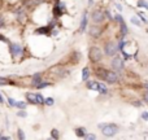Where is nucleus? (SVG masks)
Returning <instances> with one entry per match:
<instances>
[{"instance_id":"5701e85b","label":"nucleus","mask_w":148,"mask_h":140,"mask_svg":"<svg viewBox=\"0 0 148 140\" xmlns=\"http://www.w3.org/2000/svg\"><path fill=\"white\" fill-rule=\"evenodd\" d=\"M53 104H55L53 97H44V105H47V107H52Z\"/></svg>"},{"instance_id":"6e6552de","label":"nucleus","mask_w":148,"mask_h":140,"mask_svg":"<svg viewBox=\"0 0 148 140\" xmlns=\"http://www.w3.org/2000/svg\"><path fill=\"white\" fill-rule=\"evenodd\" d=\"M91 20L94 23H101L105 20V13L101 9H95L91 14Z\"/></svg>"},{"instance_id":"f3484780","label":"nucleus","mask_w":148,"mask_h":140,"mask_svg":"<svg viewBox=\"0 0 148 140\" xmlns=\"http://www.w3.org/2000/svg\"><path fill=\"white\" fill-rule=\"evenodd\" d=\"M16 18H17L20 22H23L26 20V12L23 10V8H20V9L16 10Z\"/></svg>"},{"instance_id":"423d86ee","label":"nucleus","mask_w":148,"mask_h":140,"mask_svg":"<svg viewBox=\"0 0 148 140\" xmlns=\"http://www.w3.org/2000/svg\"><path fill=\"white\" fill-rule=\"evenodd\" d=\"M112 68L114 70H117V71H123V69H125V64H123V59L121 56H117V55H114L113 56V59H112Z\"/></svg>"},{"instance_id":"a878e982","label":"nucleus","mask_w":148,"mask_h":140,"mask_svg":"<svg viewBox=\"0 0 148 140\" xmlns=\"http://www.w3.org/2000/svg\"><path fill=\"white\" fill-rule=\"evenodd\" d=\"M51 138L52 139H59L60 138V132L57 128H52L51 130Z\"/></svg>"},{"instance_id":"393cba45","label":"nucleus","mask_w":148,"mask_h":140,"mask_svg":"<svg viewBox=\"0 0 148 140\" xmlns=\"http://www.w3.org/2000/svg\"><path fill=\"white\" fill-rule=\"evenodd\" d=\"M49 86H51V83H49V82H43V81H42L40 83L35 87V88L36 89H42V88H46V87H49Z\"/></svg>"},{"instance_id":"2f4dec72","label":"nucleus","mask_w":148,"mask_h":140,"mask_svg":"<svg viewBox=\"0 0 148 140\" xmlns=\"http://www.w3.org/2000/svg\"><path fill=\"white\" fill-rule=\"evenodd\" d=\"M0 42H4V43H9V39L7 38V36H4L3 34H0Z\"/></svg>"},{"instance_id":"9d476101","label":"nucleus","mask_w":148,"mask_h":140,"mask_svg":"<svg viewBox=\"0 0 148 140\" xmlns=\"http://www.w3.org/2000/svg\"><path fill=\"white\" fill-rule=\"evenodd\" d=\"M51 31H52V27L49 25H46V26H39L34 30V34L35 35H46V36H51Z\"/></svg>"},{"instance_id":"ea45409f","label":"nucleus","mask_w":148,"mask_h":140,"mask_svg":"<svg viewBox=\"0 0 148 140\" xmlns=\"http://www.w3.org/2000/svg\"><path fill=\"white\" fill-rule=\"evenodd\" d=\"M116 7H117V9H118V10H122V7H121V4H117Z\"/></svg>"},{"instance_id":"b1692460","label":"nucleus","mask_w":148,"mask_h":140,"mask_svg":"<svg viewBox=\"0 0 148 140\" xmlns=\"http://www.w3.org/2000/svg\"><path fill=\"white\" fill-rule=\"evenodd\" d=\"M97 92H100L101 95L108 94V88H107V86H105V84H103V83H100V86H99V89H97Z\"/></svg>"},{"instance_id":"6ab92c4d","label":"nucleus","mask_w":148,"mask_h":140,"mask_svg":"<svg viewBox=\"0 0 148 140\" xmlns=\"http://www.w3.org/2000/svg\"><path fill=\"white\" fill-rule=\"evenodd\" d=\"M10 84H14L9 78L7 76H0V86H10Z\"/></svg>"},{"instance_id":"72a5a7b5","label":"nucleus","mask_w":148,"mask_h":140,"mask_svg":"<svg viewBox=\"0 0 148 140\" xmlns=\"http://www.w3.org/2000/svg\"><path fill=\"white\" fill-rule=\"evenodd\" d=\"M143 100H144V102H146V104H148V89L143 94Z\"/></svg>"},{"instance_id":"79ce46f5","label":"nucleus","mask_w":148,"mask_h":140,"mask_svg":"<svg viewBox=\"0 0 148 140\" xmlns=\"http://www.w3.org/2000/svg\"><path fill=\"white\" fill-rule=\"evenodd\" d=\"M144 87H146V88L148 89V83H146V84H144Z\"/></svg>"},{"instance_id":"4468645a","label":"nucleus","mask_w":148,"mask_h":140,"mask_svg":"<svg viewBox=\"0 0 148 140\" xmlns=\"http://www.w3.org/2000/svg\"><path fill=\"white\" fill-rule=\"evenodd\" d=\"M42 81H43V74H42V73H35L33 76H31L30 84H31L33 87H36Z\"/></svg>"},{"instance_id":"a19ab883","label":"nucleus","mask_w":148,"mask_h":140,"mask_svg":"<svg viewBox=\"0 0 148 140\" xmlns=\"http://www.w3.org/2000/svg\"><path fill=\"white\" fill-rule=\"evenodd\" d=\"M92 3H94V0H88V5H92Z\"/></svg>"},{"instance_id":"aec40b11","label":"nucleus","mask_w":148,"mask_h":140,"mask_svg":"<svg viewBox=\"0 0 148 140\" xmlns=\"http://www.w3.org/2000/svg\"><path fill=\"white\" fill-rule=\"evenodd\" d=\"M86 134H87V131L84 127H77L75 128V135L78 136V138H84Z\"/></svg>"},{"instance_id":"4be33fe9","label":"nucleus","mask_w":148,"mask_h":140,"mask_svg":"<svg viewBox=\"0 0 148 140\" xmlns=\"http://www.w3.org/2000/svg\"><path fill=\"white\" fill-rule=\"evenodd\" d=\"M26 107H27V102L25 101H16L14 104V108H17V109H26Z\"/></svg>"},{"instance_id":"f257e3e1","label":"nucleus","mask_w":148,"mask_h":140,"mask_svg":"<svg viewBox=\"0 0 148 140\" xmlns=\"http://www.w3.org/2000/svg\"><path fill=\"white\" fill-rule=\"evenodd\" d=\"M99 127L101 128V134L107 138H112L120 131V127L116 123H100Z\"/></svg>"},{"instance_id":"a211bd4d","label":"nucleus","mask_w":148,"mask_h":140,"mask_svg":"<svg viewBox=\"0 0 148 140\" xmlns=\"http://www.w3.org/2000/svg\"><path fill=\"white\" fill-rule=\"evenodd\" d=\"M87 29V12H83V16H82V21H81V29L79 30L83 33Z\"/></svg>"},{"instance_id":"c85d7f7f","label":"nucleus","mask_w":148,"mask_h":140,"mask_svg":"<svg viewBox=\"0 0 148 140\" xmlns=\"http://www.w3.org/2000/svg\"><path fill=\"white\" fill-rule=\"evenodd\" d=\"M7 102H8V105H9L10 108H14V104H16V100L13 99V97H10V96H8L7 97Z\"/></svg>"},{"instance_id":"2eb2a0df","label":"nucleus","mask_w":148,"mask_h":140,"mask_svg":"<svg viewBox=\"0 0 148 140\" xmlns=\"http://www.w3.org/2000/svg\"><path fill=\"white\" fill-rule=\"evenodd\" d=\"M107 70L108 69H105V68L97 66V68H95V70H94V75L96 76L97 79H104V75H105V73H107Z\"/></svg>"},{"instance_id":"bb28decb","label":"nucleus","mask_w":148,"mask_h":140,"mask_svg":"<svg viewBox=\"0 0 148 140\" xmlns=\"http://www.w3.org/2000/svg\"><path fill=\"white\" fill-rule=\"evenodd\" d=\"M136 5H138L139 8H144V9H148V3L146 1V0H138Z\"/></svg>"},{"instance_id":"9b49d317","label":"nucleus","mask_w":148,"mask_h":140,"mask_svg":"<svg viewBox=\"0 0 148 140\" xmlns=\"http://www.w3.org/2000/svg\"><path fill=\"white\" fill-rule=\"evenodd\" d=\"M46 0H23L22 1V7L26 9H31V8H35L38 5L43 4Z\"/></svg>"},{"instance_id":"58836bf2","label":"nucleus","mask_w":148,"mask_h":140,"mask_svg":"<svg viewBox=\"0 0 148 140\" xmlns=\"http://www.w3.org/2000/svg\"><path fill=\"white\" fill-rule=\"evenodd\" d=\"M4 97H3V95H1V92H0V104H4Z\"/></svg>"},{"instance_id":"c9c22d12","label":"nucleus","mask_w":148,"mask_h":140,"mask_svg":"<svg viewBox=\"0 0 148 140\" xmlns=\"http://www.w3.org/2000/svg\"><path fill=\"white\" fill-rule=\"evenodd\" d=\"M10 136L9 135H0V140H9Z\"/></svg>"},{"instance_id":"f8f14e48","label":"nucleus","mask_w":148,"mask_h":140,"mask_svg":"<svg viewBox=\"0 0 148 140\" xmlns=\"http://www.w3.org/2000/svg\"><path fill=\"white\" fill-rule=\"evenodd\" d=\"M88 34H90V35H91L94 39L100 38V35L103 34V27H100L99 23H97V26H96V25L91 26V27H90V30H88Z\"/></svg>"},{"instance_id":"20e7f679","label":"nucleus","mask_w":148,"mask_h":140,"mask_svg":"<svg viewBox=\"0 0 148 140\" xmlns=\"http://www.w3.org/2000/svg\"><path fill=\"white\" fill-rule=\"evenodd\" d=\"M117 51H118V46L116 42L108 40L104 43V53L108 57H113L114 55H117Z\"/></svg>"},{"instance_id":"412c9836","label":"nucleus","mask_w":148,"mask_h":140,"mask_svg":"<svg viewBox=\"0 0 148 140\" xmlns=\"http://www.w3.org/2000/svg\"><path fill=\"white\" fill-rule=\"evenodd\" d=\"M88 76H90V68L86 66L82 69V81L86 82L87 79H88Z\"/></svg>"},{"instance_id":"473e14b6","label":"nucleus","mask_w":148,"mask_h":140,"mask_svg":"<svg viewBox=\"0 0 148 140\" xmlns=\"http://www.w3.org/2000/svg\"><path fill=\"white\" fill-rule=\"evenodd\" d=\"M131 22H133L134 25H136V26H140V21H139L138 18H135V17L131 18Z\"/></svg>"},{"instance_id":"7c9ffc66","label":"nucleus","mask_w":148,"mask_h":140,"mask_svg":"<svg viewBox=\"0 0 148 140\" xmlns=\"http://www.w3.org/2000/svg\"><path fill=\"white\" fill-rule=\"evenodd\" d=\"M84 139H97V136L96 135H94V134H86V135H84Z\"/></svg>"},{"instance_id":"f704fd0d","label":"nucleus","mask_w":148,"mask_h":140,"mask_svg":"<svg viewBox=\"0 0 148 140\" xmlns=\"http://www.w3.org/2000/svg\"><path fill=\"white\" fill-rule=\"evenodd\" d=\"M142 118H143L144 121H148V112H143V113H142Z\"/></svg>"},{"instance_id":"7ed1b4c3","label":"nucleus","mask_w":148,"mask_h":140,"mask_svg":"<svg viewBox=\"0 0 148 140\" xmlns=\"http://www.w3.org/2000/svg\"><path fill=\"white\" fill-rule=\"evenodd\" d=\"M65 13H66V4L60 1V0H56L53 8H52V16H53V18L59 20V18H61Z\"/></svg>"},{"instance_id":"ddd939ff","label":"nucleus","mask_w":148,"mask_h":140,"mask_svg":"<svg viewBox=\"0 0 148 140\" xmlns=\"http://www.w3.org/2000/svg\"><path fill=\"white\" fill-rule=\"evenodd\" d=\"M25 99H26V102H27V104L39 105L38 97H36V92H26V94H25Z\"/></svg>"},{"instance_id":"4c0bfd02","label":"nucleus","mask_w":148,"mask_h":140,"mask_svg":"<svg viewBox=\"0 0 148 140\" xmlns=\"http://www.w3.org/2000/svg\"><path fill=\"white\" fill-rule=\"evenodd\" d=\"M138 16H139V17H140V20H142V21H143V22H147L146 17H144V16H143V14H142V13H139V14H138Z\"/></svg>"},{"instance_id":"e433bc0d","label":"nucleus","mask_w":148,"mask_h":140,"mask_svg":"<svg viewBox=\"0 0 148 140\" xmlns=\"http://www.w3.org/2000/svg\"><path fill=\"white\" fill-rule=\"evenodd\" d=\"M4 23H5V21H4V17L3 16H0V29L4 26Z\"/></svg>"},{"instance_id":"0eeeda50","label":"nucleus","mask_w":148,"mask_h":140,"mask_svg":"<svg viewBox=\"0 0 148 140\" xmlns=\"http://www.w3.org/2000/svg\"><path fill=\"white\" fill-rule=\"evenodd\" d=\"M103 81H104L105 83H108V84H114V83H117L118 82V75H117L116 71L107 70V73H105L104 79H103Z\"/></svg>"},{"instance_id":"cd10ccee","label":"nucleus","mask_w":148,"mask_h":140,"mask_svg":"<svg viewBox=\"0 0 148 140\" xmlns=\"http://www.w3.org/2000/svg\"><path fill=\"white\" fill-rule=\"evenodd\" d=\"M17 115H18V117H21V118H26V117H27V113H26V109H18Z\"/></svg>"},{"instance_id":"c756f323","label":"nucleus","mask_w":148,"mask_h":140,"mask_svg":"<svg viewBox=\"0 0 148 140\" xmlns=\"http://www.w3.org/2000/svg\"><path fill=\"white\" fill-rule=\"evenodd\" d=\"M26 138V135H25V132H23V130L22 128H18L17 130V139H25Z\"/></svg>"},{"instance_id":"dca6fc26","label":"nucleus","mask_w":148,"mask_h":140,"mask_svg":"<svg viewBox=\"0 0 148 140\" xmlns=\"http://www.w3.org/2000/svg\"><path fill=\"white\" fill-rule=\"evenodd\" d=\"M100 86V82L97 81H86V87L90 91H97Z\"/></svg>"},{"instance_id":"f03ea898","label":"nucleus","mask_w":148,"mask_h":140,"mask_svg":"<svg viewBox=\"0 0 148 140\" xmlns=\"http://www.w3.org/2000/svg\"><path fill=\"white\" fill-rule=\"evenodd\" d=\"M88 60L92 64H97L103 60V51L100 47L97 46H92L88 49Z\"/></svg>"},{"instance_id":"1a4fd4ad","label":"nucleus","mask_w":148,"mask_h":140,"mask_svg":"<svg viewBox=\"0 0 148 140\" xmlns=\"http://www.w3.org/2000/svg\"><path fill=\"white\" fill-rule=\"evenodd\" d=\"M116 20H117V22L120 23V33H121V36H126L129 34V29L127 26H126L125 21H123L122 16L121 14H116Z\"/></svg>"},{"instance_id":"39448f33","label":"nucleus","mask_w":148,"mask_h":140,"mask_svg":"<svg viewBox=\"0 0 148 140\" xmlns=\"http://www.w3.org/2000/svg\"><path fill=\"white\" fill-rule=\"evenodd\" d=\"M8 49H9V53H10V56H12V59H17V57H20L23 52V48H22L21 44L10 43V42L8 43Z\"/></svg>"}]
</instances>
